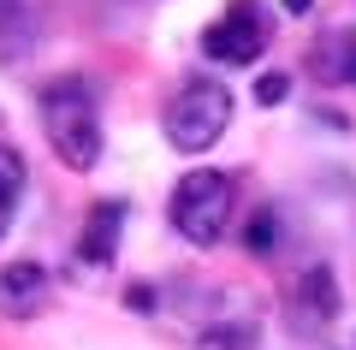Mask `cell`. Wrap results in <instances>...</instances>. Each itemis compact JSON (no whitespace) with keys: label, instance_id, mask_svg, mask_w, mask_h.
I'll return each instance as SVG.
<instances>
[{"label":"cell","instance_id":"1","mask_svg":"<svg viewBox=\"0 0 356 350\" xmlns=\"http://www.w3.org/2000/svg\"><path fill=\"white\" fill-rule=\"evenodd\" d=\"M42 131H48L60 166L89 173L102 161V107H95V89L83 77H60V83L42 89Z\"/></svg>","mask_w":356,"mask_h":350},{"label":"cell","instance_id":"2","mask_svg":"<svg viewBox=\"0 0 356 350\" xmlns=\"http://www.w3.org/2000/svg\"><path fill=\"white\" fill-rule=\"evenodd\" d=\"M226 125H232V89L214 83V77H184V83L166 95V107H161L166 143H172V149H184V154L214 149Z\"/></svg>","mask_w":356,"mask_h":350},{"label":"cell","instance_id":"3","mask_svg":"<svg viewBox=\"0 0 356 350\" xmlns=\"http://www.w3.org/2000/svg\"><path fill=\"white\" fill-rule=\"evenodd\" d=\"M232 214H238V184H232L226 173L196 166V173L178 178V190H172V225H178V238H191L196 250H214V244L226 238Z\"/></svg>","mask_w":356,"mask_h":350},{"label":"cell","instance_id":"4","mask_svg":"<svg viewBox=\"0 0 356 350\" xmlns=\"http://www.w3.org/2000/svg\"><path fill=\"white\" fill-rule=\"evenodd\" d=\"M267 48V13L255 0H232L226 13L202 30V54L220 65H255Z\"/></svg>","mask_w":356,"mask_h":350},{"label":"cell","instance_id":"5","mask_svg":"<svg viewBox=\"0 0 356 350\" xmlns=\"http://www.w3.org/2000/svg\"><path fill=\"white\" fill-rule=\"evenodd\" d=\"M332 315H339V285H332V267L327 262H309L303 273L285 285V321H291V333H321V326H332Z\"/></svg>","mask_w":356,"mask_h":350},{"label":"cell","instance_id":"6","mask_svg":"<svg viewBox=\"0 0 356 350\" xmlns=\"http://www.w3.org/2000/svg\"><path fill=\"white\" fill-rule=\"evenodd\" d=\"M119 232H125V202H95L77 232V267H107L119 255Z\"/></svg>","mask_w":356,"mask_h":350},{"label":"cell","instance_id":"7","mask_svg":"<svg viewBox=\"0 0 356 350\" xmlns=\"http://www.w3.org/2000/svg\"><path fill=\"white\" fill-rule=\"evenodd\" d=\"M42 303H48V267L42 262H6L0 267V315L30 321Z\"/></svg>","mask_w":356,"mask_h":350},{"label":"cell","instance_id":"8","mask_svg":"<svg viewBox=\"0 0 356 350\" xmlns=\"http://www.w3.org/2000/svg\"><path fill=\"white\" fill-rule=\"evenodd\" d=\"M24 184H30L24 154H18L13 143H0V238H6V225H13L18 202H24Z\"/></svg>","mask_w":356,"mask_h":350},{"label":"cell","instance_id":"9","mask_svg":"<svg viewBox=\"0 0 356 350\" xmlns=\"http://www.w3.org/2000/svg\"><path fill=\"white\" fill-rule=\"evenodd\" d=\"M315 77H327V83H350V89H356V24L339 30L327 54H315Z\"/></svg>","mask_w":356,"mask_h":350},{"label":"cell","instance_id":"10","mask_svg":"<svg viewBox=\"0 0 356 350\" xmlns=\"http://www.w3.org/2000/svg\"><path fill=\"white\" fill-rule=\"evenodd\" d=\"M280 232H285L280 208H267V202H261V208L250 214V225H243V244H250V255H273V250H280V244H285Z\"/></svg>","mask_w":356,"mask_h":350},{"label":"cell","instance_id":"11","mask_svg":"<svg viewBox=\"0 0 356 350\" xmlns=\"http://www.w3.org/2000/svg\"><path fill=\"white\" fill-rule=\"evenodd\" d=\"M202 350H255V315H243V321H232V326H208L202 333Z\"/></svg>","mask_w":356,"mask_h":350},{"label":"cell","instance_id":"12","mask_svg":"<svg viewBox=\"0 0 356 350\" xmlns=\"http://www.w3.org/2000/svg\"><path fill=\"white\" fill-rule=\"evenodd\" d=\"M285 95H291V72H267L261 83H255V101H261V107H280Z\"/></svg>","mask_w":356,"mask_h":350},{"label":"cell","instance_id":"13","mask_svg":"<svg viewBox=\"0 0 356 350\" xmlns=\"http://www.w3.org/2000/svg\"><path fill=\"white\" fill-rule=\"evenodd\" d=\"M125 309L149 315V309H154V291H149V285H131V291H125Z\"/></svg>","mask_w":356,"mask_h":350},{"label":"cell","instance_id":"14","mask_svg":"<svg viewBox=\"0 0 356 350\" xmlns=\"http://www.w3.org/2000/svg\"><path fill=\"white\" fill-rule=\"evenodd\" d=\"M309 6H315V0H285V13H309Z\"/></svg>","mask_w":356,"mask_h":350}]
</instances>
